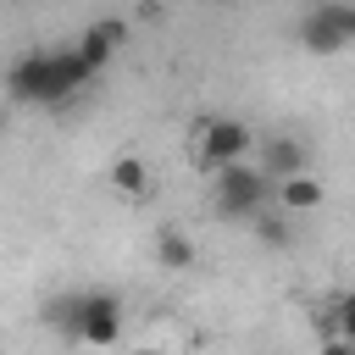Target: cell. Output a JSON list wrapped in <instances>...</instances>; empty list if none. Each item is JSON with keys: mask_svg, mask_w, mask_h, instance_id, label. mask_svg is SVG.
Returning a JSON list of instances; mask_svg holds the SVG:
<instances>
[{"mask_svg": "<svg viewBox=\"0 0 355 355\" xmlns=\"http://www.w3.org/2000/svg\"><path fill=\"white\" fill-rule=\"evenodd\" d=\"M100 67L72 44V50H28L17 67H11V100L22 105H61L72 100Z\"/></svg>", "mask_w": 355, "mask_h": 355, "instance_id": "6da1fadb", "label": "cell"}, {"mask_svg": "<svg viewBox=\"0 0 355 355\" xmlns=\"http://www.w3.org/2000/svg\"><path fill=\"white\" fill-rule=\"evenodd\" d=\"M155 255H161V266H172V272L194 266V244H189L178 227H161V233H155Z\"/></svg>", "mask_w": 355, "mask_h": 355, "instance_id": "9c48e42d", "label": "cell"}, {"mask_svg": "<svg viewBox=\"0 0 355 355\" xmlns=\"http://www.w3.org/2000/svg\"><path fill=\"white\" fill-rule=\"evenodd\" d=\"M277 194H283V205H288V211H316V205H322V183H316V178H305V172L277 178Z\"/></svg>", "mask_w": 355, "mask_h": 355, "instance_id": "ba28073f", "label": "cell"}, {"mask_svg": "<svg viewBox=\"0 0 355 355\" xmlns=\"http://www.w3.org/2000/svg\"><path fill=\"white\" fill-rule=\"evenodd\" d=\"M261 172L277 183V178H294V172H305V144L300 139H288V133H266V144H261Z\"/></svg>", "mask_w": 355, "mask_h": 355, "instance_id": "8992f818", "label": "cell"}, {"mask_svg": "<svg viewBox=\"0 0 355 355\" xmlns=\"http://www.w3.org/2000/svg\"><path fill=\"white\" fill-rule=\"evenodd\" d=\"M266 189H272V178L255 172V166H244V161L216 166V211L222 216H261Z\"/></svg>", "mask_w": 355, "mask_h": 355, "instance_id": "277c9868", "label": "cell"}, {"mask_svg": "<svg viewBox=\"0 0 355 355\" xmlns=\"http://www.w3.org/2000/svg\"><path fill=\"white\" fill-rule=\"evenodd\" d=\"M300 44L311 55H333V50L355 44V6L349 0H316L300 22Z\"/></svg>", "mask_w": 355, "mask_h": 355, "instance_id": "3957f363", "label": "cell"}, {"mask_svg": "<svg viewBox=\"0 0 355 355\" xmlns=\"http://www.w3.org/2000/svg\"><path fill=\"white\" fill-rule=\"evenodd\" d=\"M50 322H55L67 338H78V344H116V333H122V305H116V294H105V288H83V294H61V300L50 305Z\"/></svg>", "mask_w": 355, "mask_h": 355, "instance_id": "7a4b0ae2", "label": "cell"}, {"mask_svg": "<svg viewBox=\"0 0 355 355\" xmlns=\"http://www.w3.org/2000/svg\"><path fill=\"white\" fill-rule=\"evenodd\" d=\"M244 150H250V128H244V122L216 116V122L200 128V155H205V166H227V161H239Z\"/></svg>", "mask_w": 355, "mask_h": 355, "instance_id": "5b68a950", "label": "cell"}, {"mask_svg": "<svg viewBox=\"0 0 355 355\" xmlns=\"http://www.w3.org/2000/svg\"><path fill=\"white\" fill-rule=\"evenodd\" d=\"M111 189H116V194H144V161H139V155H122V161L111 166Z\"/></svg>", "mask_w": 355, "mask_h": 355, "instance_id": "30bf717a", "label": "cell"}, {"mask_svg": "<svg viewBox=\"0 0 355 355\" xmlns=\"http://www.w3.org/2000/svg\"><path fill=\"white\" fill-rule=\"evenodd\" d=\"M338 333H344V344H355V294L338 300Z\"/></svg>", "mask_w": 355, "mask_h": 355, "instance_id": "7c38bea8", "label": "cell"}, {"mask_svg": "<svg viewBox=\"0 0 355 355\" xmlns=\"http://www.w3.org/2000/svg\"><path fill=\"white\" fill-rule=\"evenodd\" d=\"M255 239L261 244H288V222L283 216H255Z\"/></svg>", "mask_w": 355, "mask_h": 355, "instance_id": "8fae6325", "label": "cell"}, {"mask_svg": "<svg viewBox=\"0 0 355 355\" xmlns=\"http://www.w3.org/2000/svg\"><path fill=\"white\" fill-rule=\"evenodd\" d=\"M122 33H128L122 22H94V28H89L83 39H78V50H83V55H89L94 67H105V55H111V50L122 44Z\"/></svg>", "mask_w": 355, "mask_h": 355, "instance_id": "52a82bcc", "label": "cell"}]
</instances>
